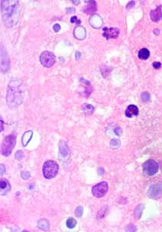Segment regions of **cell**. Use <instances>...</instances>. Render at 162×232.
I'll list each match as a JSON object with an SVG mask.
<instances>
[{
    "mask_svg": "<svg viewBox=\"0 0 162 232\" xmlns=\"http://www.w3.org/2000/svg\"><path fill=\"white\" fill-rule=\"evenodd\" d=\"M1 10L3 22L6 27L12 28L18 23L20 16V7L18 1H2Z\"/></svg>",
    "mask_w": 162,
    "mask_h": 232,
    "instance_id": "1",
    "label": "cell"
},
{
    "mask_svg": "<svg viewBox=\"0 0 162 232\" xmlns=\"http://www.w3.org/2000/svg\"><path fill=\"white\" fill-rule=\"evenodd\" d=\"M8 107L14 109L21 105L23 100L22 83L19 80H14L9 82L6 96Z\"/></svg>",
    "mask_w": 162,
    "mask_h": 232,
    "instance_id": "2",
    "label": "cell"
},
{
    "mask_svg": "<svg viewBox=\"0 0 162 232\" xmlns=\"http://www.w3.org/2000/svg\"><path fill=\"white\" fill-rule=\"evenodd\" d=\"M58 170V164L55 161H53V160H48L43 165V175L46 179H50L56 177Z\"/></svg>",
    "mask_w": 162,
    "mask_h": 232,
    "instance_id": "3",
    "label": "cell"
},
{
    "mask_svg": "<svg viewBox=\"0 0 162 232\" xmlns=\"http://www.w3.org/2000/svg\"><path fill=\"white\" fill-rule=\"evenodd\" d=\"M16 141V135L15 134H10L5 137L4 141L2 144V154L8 157L11 154Z\"/></svg>",
    "mask_w": 162,
    "mask_h": 232,
    "instance_id": "4",
    "label": "cell"
},
{
    "mask_svg": "<svg viewBox=\"0 0 162 232\" xmlns=\"http://www.w3.org/2000/svg\"><path fill=\"white\" fill-rule=\"evenodd\" d=\"M56 58L53 53L50 51H44L40 56V62L44 67L50 68L55 64Z\"/></svg>",
    "mask_w": 162,
    "mask_h": 232,
    "instance_id": "5",
    "label": "cell"
},
{
    "mask_svg": "<svg viewBox=\"0 0 162 232\" xmlns=\"http://www.w3.org/2000/svg\"><path fill=\"white\" fill-rule=\"evenodd\" d=\"M158 170V163L153 160H147L143 164V171L145 175L151 177L157 173Z\"/></svg>",
    "mask_w": 162,
    "mask_h": 232,
    "instance_id": "6",
    "label": "cell"
},
{
    "mask_svg": "<svg viewBox=\"0 0 162 232\" xmlns=\"http://www.w3.org/2000/svg\"><path fill=\"white\" fill-rule=\"evenodd\" d=\"M109 189L108 183L106 182H101L92 188V193L93 195L97 198L103 197L106 194Z\"/></svg>",
    "mask_w": 162,
    "mask_h": 232,
    "instance_id": "7",
    "label": "cell"
},
{
    "mask_svg": "<svg viewBox=\"0 0 162 232\" xmlns=\"http://www.w3.org/2000/svg\"><path fill=\"white\" fill-rule=\"evenodd\" d=\"M162 194V183H158L155 184H153L150 186L149 191H148V195L149 198H158L161 197Z\"/></svg>",
    "mask_w": 162,
    "mask_h": 232,
    "instance_id": "8",
    "label": "cell"
},
{
    "mask_svg": "<svg viewBox=\"0 0 162 232\" xmlns=\"http://www.w3.org/2000/svg\"><path fill=\"white\" fill-rule=\"evenodd\" d=\"M102 36L106 38V39L109 40L111 38H117L119 34V30L116 28H104L102 30Z\"/></svg>",
    "mask_w": 162,
    "mask_h": 232,
    "instance_id": "9",
    "label": "cell"
},
{
    "mask_svg": "<svg viewBox=\"0 0 162 232\" xmlns=\"http://www.w3.org/2000/svg\"><path fill=\"white\" fill-rule=\"evenodd\" d=\"M151 19L154 22H159L162 18V8L161 6H158L155 9L151 10L150 12Z\"/></svg>",
    "mask_w": 162,
    "mask_h": 232,
    "instance_id": "10",
    "label": "cell"
},
{
    "mask_svg": "<svg viewBox=\"0 0 162 232\" xmlns=\"http://www.w3.org/2000/svg\"><path fill=\"white\" fill-rule=\"evenodd\" d=\"M89 22L94 28H100L102 24V19L99 15H92Z\"/></svg>",
    "mask_w": 162,
    "mask_h": 232,
    "instance_id": "11",
    "label": "cell"
},
{
    "mask_svg": "<svg viewBox=\"0 0 162 232\" xmlns=\"http://www.w3.org/2000/svg\"><path fill=\"white\" fill-rule=\"evenodd\" d=\"M86 3V6L83 8V12L85 13L91 15L97 12V3L95 1H87Z\"/></svg>",
    "mask_w": 162,
    "mask_h": 232,
    "instance_id": "12",
    "label": "cell"
},
{
    "mask_svg": "<svg viewBox=\"0 0 162 232\" xmlns=\"http://www.w3.org/2000/svg\"><path fill=\"white\" fill-rule=\"evenodd\" d=\"M125 116L128 118H132L133 116H137L138 115V108L135 105H130L125 110Z\"/></svg>",
    "mask_w": 162,
    "mask_h": 232,
    "instance_id": "13",
    "label": "cell"
},
{
    "mask_svg": "<svg viewBox=\"0 0 162 232\" xmlns=\"http://www.w3.org/2000/svg\"><path fill=\"white\" fill-rule=\"evenodd\" d=\"M74 34L75 36V38H77L79 40H83L84 39L85 37H86V30L82 26H77L76 28H75L74 31Z\"/></svg>",
    "mask_w": 162,
    "mask_h": 232,
    "instance_id": "14",
    "label": "cell"
},
{
    "mask_svg": "<svg viewBox=\"0 0 162 232\" xmlns=\"http://www.w3.org/2000/svg\"><path fill=\"white\" fill-rule=\"evenodd\" d=\"M59 151H60V154L62 157L66 158L70 155L69 148L64 141H61L59 144Z\"/></svg>",
    "mask_w": 162,
    "mask_h": 232,
    "instance_id": "15",
    "label": "cell"
},
{
    "mask_svg": "<svg viewBox=\"0 0 162 232\" xmlns=\"http://www.w3.org/2000/svg\"><path fill=\"white\" fill-rule=\"evenodd\" d=\"M10 191V185L8 180L2 179L0 182V193L2 195H5L8 192Z\"/></svg>",
    "mask_w": 162,
    "mask_h": 232,
    "instance_id": "16",
    "label": "cell"
},
{
    "mask_svg": "<svg viewBox=\"0 0 162 232\" xmlns=\"http://www.w3.org/2000/svg\"><path fill=\"white\" fill-rule=\"evenodd\" d=\"M1 53H2V57H4V60H3V59H1V60H2L1 65L2 64H3L1 67L2 71H3V73H6V71L8 70V67H9V60H8V56H7V54H6V50H4V54H3V52L2 51V50H1Z\"/></svg>",
    "mask_w": 162,
    "mask_h": 232,
    "instance_id": "17",
    "label": "cell"
},
{
    "mask_svg": "<svg viewBox=\"0 0 162 232\" xmlns=\"http://www.w3.org/2000/svg\"><path fill=\"white\" fill-rule=\"evenodd\" d=\"M32 136H33L32 131H28L24 133V134L22 137V144L23 147H26L28 145V144L30 142Z\"/></svg>",
    "mask_w": 162,
    "mask_h": 232,
    "instance_id": "18",
    "label": "cell"
},
{
    "mask_svg": "<svg viewBox=\"0 0 162 232\" xmlns=\"http://www.w3.org/2000/svg\"><path fill=\"white\" fill-rule=\"evenodd\" d=\"M81 82L85 84L86 90H85L84 92H83V95L87 98L90 96V94H91V92H92V87H91V85H90V83L89 81H87V80L83 79V78H81Z\"/></svg>",
    "mask_w": 162,
    "mask_h": 232,
    "instance_id": "19",
    "label": "cell"
},
{
    "mask_svg": "<svg viewBox=\"0 0 162 232\" xmlns=\"http://www.w3.org/2000/svg\"><path fill=\"white\" fill-rule=\"evenodd\" d=\"M38 227L43 231H48L50 228L49 221L47 219H41L38 222Z\"/></svg>",
    "mask_w": 162,
    "mask_h": 232,
    "instance_id": "20",
    "label": "cell"
},
{
    "mask_svg": "<svg viewBox=\"0 0 162 232\" xmlns=\"http://www.w3.org/2000/svg\"><path fill=\"white\" fill-rule=\"evenodd\" d=\"M138 56L141 60H147L150 56V51L147 48H142L138 51Z\"/></svg>",
    "mask_w": 162,
    "mask_h": 232,
    "instance_id": "21",
    "label": "cell"
},
{
    "mask_svg": "<svg viewBox=\"0 0 162 232\" xmlns=\"http://www.w3.org/2000/svg\"><path fill=\"white\" fill-rule=\"evenodd\" d=\"M82 110H83V112L86 113V115H92L95 109H94V107L92 105L85 103L82 106Z\"/></svg>",
    "mask_w": 162,
    "mask_h": 232,
    "instance_id": "22",
    "label": "cell"
},
{
    "mask_svg": "<svg viewBox=\"0 0 162 232\" xmlns=\"http://www.w3.org/2000/svg\"><path fill=\"white\" fill-rule=\"evenodd\" d=\"M144 205H142V204H140V205H138V206L135 208V212H134V216H135V218L136 219H139L141 218V216H142V212H143L144 210Z\"/></svg>",
    "mask_w": 162,
    "mask_h": 232,
    "instance_id": "23",
    "label": "cell"
},
{
    "mask_svg": "<svg viewBox=\"0 0 162 232\" xmlns=\"http://www.w3.org/2000/svg\"><path fill=\"white\" fill-rule=\"evenodd\" d=\"M76 224H77V222L74 218H70V219L67 220V223H66L68 228H74L76 225Z\"/></svg>",
    "mask_w": 162,
    "mask_h": 232,
    "instance_id": "24",
    "label": "cell"
},
{
    "mask_svg": "<svg viewBox=\"0 0 162 232\" xmlns=\"http://www.w3.org/2000/svg\"><path fill=\"white\" fill-rule=\"evenodd\" d=\"M121 145V143L118 139H112L110 141V147L112 149H117Z\"/></svg>",
    "mask_w": 162,
    "mask_h": 232,
    "instance_id": "25",
    "label": "cell"
},
{
    "mask_svg": "<svg viewBox=\"0 0 162 232\" xmlns=\"http://www.w3.org/2000/svg\"><path fill=\"white\" fill-rule=\"evenodd\" d=\"M141 98H142V100L143 101V102H147L150 100V98H151V96H150V94L149 93V92H142V95H141Z\"/></svg>",
    "mask_w": 162,
    "mask_h": 232,
    "instance_id": "26",
    "label": "cell"
},
{
    "mask_svg": "<svg viewBox=\"0 0 162 232\" xmlns=\"http://www.w3.org/2000/svg\"><path fill=\"white\" fill-rule=\"evenodd\" d=\"M25 155H24V152L22 151H18L15 154V159H17L18 160H22L24 158Z\"/></svg>",
    "mask_w": 162,
    "mask_h": 232,
    "instance_id": "27",
    "label": "cell"
},
{
    "mask_svg": "<svg viewBox=\"0 0 162 232\" xmlns=\"http://www.w3.org/2000/svg\"><path fill=\"white\" fill-rule=\"evenodd\" d=\"M83 212V208L82 206H78L75 210V214L76 217H81Z\"/></svg>",
    "mask_w": 162,
    "mask_h": 232,
    "instance_id": "28",
    "label": "cell"
},
{
    "mask_svg": "<svg viewBox=\"0 0 162 232\" xmlns=\"http://www.w3.org/2000/svg\"><path fill=\"white\" fill-rule=\"evenodd\" d=\"M21 177H22V179L27 180V179H29L30 178L31 174L29 171H23V172L21 173Z\"/></svg>",
    "mask_w": 162,
    "mask_h": 232,
    "instance_id": "29",
    "label": "cell"
},
{
    "mask_svg": "<svg viewBox=\"0 0 162 232\" xmlns=\"http://www.w3.org/2000/svg\"><path fill=\"white\" fill-rule=\"evenodd\" d=\"M53 29H54V31H55V32H58V31H60V24H55V25L53 26Z\"/></svg>",
    "mask_w": 162,
    "mask_h": 232,
    "instance_id": "30",
    "label": "cell"
},
{
    "mask_svg": "<svg viewBox=\"0 0 162 232\" xmlns=\"http://www.w3.org/2000/svg\"><path fill=\"white\" fill-rule=\"evenodd\" d=\"M153 67H154L155 69H159L160 67H161V64L160 62H154L153 63Z\"/></svg>",
    "mask_w": 162,
    "mask_h": 232,
    "instance_id": "31",
    "label": "cell"
},
{
    "mask_svg": "<svg viewBox=\"0 0 162 232\" xmlns=\"http://www.w3.org/2000/svg\"><path fill=\"white\" fill-rule=\"evenodd\" d=\"M135 2H134V1H131V2H129V3H128V4H127V6H126V8H127V9H128V8H132V6H135Z\"/></svg>",
    "mask_w": 162,
    "mask_h": 232,
    "instance_id": "32",
    "label": "cell"
},
{
    "mask_svg": "<svg viewBox=\"0 0 162 232\" xmlns=\"http://www.w3.org/2000/svg\"><path fill=\"white\" fill-rule=\"evenodd\" d=\"M114 132H115V133H116V134H117L118 136H120V135H121V134H122V130H121V128H115Z\"/></svg>",
    "mask_w": 162,
    "mask_h": 232,
    "instance_id": "33",
    "label": "cell"
},
{
    "mask_svg": "<svg viewBox=\"0 0 162 232\" xmlns=\"http://www.w3.org/2000/svg\"><path fill=\"white\" fill-rule=\"evenodd\" d=\"M76 22V23H77V22H81V21L78 20L77 17H76V16H73L71 19V23H74V22Z\"/></svg>",
    "mask_w": 162,
    "mask_h": 232,
    "instance_id": "34",
    "label": "cell"
},
{
    "mask_svg": "<svg viewBox=\"0 0 162 232\" xmlns=\"http://www.w3.org/2000/svg\"><path fill=\"white\" fill-rule=\"evenodd\" d=\"M0 167H1V176H3V173H5V170H6V169H5V166L3 164H1Z\"/></svg>",
    "mask_w": 162,
    "mask_h": 232,
    "instance_id": "35",
    "label": "cell"
},
{
    "mask_svg": "<svg viewBox=\"0 0 162 232\" xmlns=\"http://www.w3.org/2000/svg\"><path fill=\"white\" fill-rule=\"evenodd\" d=\"M104 173V169L103 168H99L98 169V174L99 175H102Z\"/></svg>",
    "mask_w": 162,
    "mask_h": 232,
    "instance_id": "36",
    "label": "cell"
},
{
    "mask_svg": "<svg viewBox=\"0 0 162 232\" xmlns=\"http://www.w3.org/2000/svg\"><path fill=\"white\" fill-rule=\"evenodd\" d=\"M81 54L80 53L79 51L76 52V60H79V59L81 58Z\"/></svg>",
    "mask_w": 162,
    "mask_h": 232,
    "instance_id": "37",
    "label": "cell"
},
{
    "mask_svg": "<svg viewBox=\"0 0 162 232\" xmlns=\"http://www.w3.org/2000/svg\"><path fill=\"white\" fill-rule=\"evenodd\" d=\"M69 10H70V11H71V12H70V13H74V12H75V9H74V8H67V11H69Z\"/></svg>",
    "mask_w": 162,
    "mask_h": 232,
    "instance_id": "38",
    "label": "cell"
},
{
    "mask_svg": "<svg viewBox=\"0 0 162 232\" xmlns=\"http://www.w3.org/2000/svg\"><path fill=\"white\" fill-rule=\"evenodd\" d=\"M1 131H3V120H1Z\"/></svg>",
    "mask_w": 162,
    "mask_h": 232,
    "instance_id": "39",
    "label": "cell"
}]
</instances>
